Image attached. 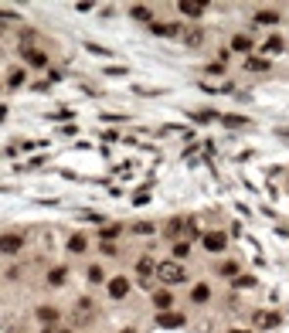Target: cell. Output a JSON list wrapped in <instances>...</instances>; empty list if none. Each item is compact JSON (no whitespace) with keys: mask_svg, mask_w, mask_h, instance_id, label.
<instances>
[{"mask_svg":"<svg viewBox=\"0 0 289 333\" xmlns=\"http://www.w3.org/2000/svg\"><path fill=\"white\" fill-rule=\"evenodd\" d=\"M156 279L167 282V286H180L187 275H184V266H180V262H160V266H156Z\"/></svg>","mask_w":289,"mask_h":333,"instance_id":"obj_1","label":"cell"},{"mask_svg":"<svg viewBox=\"0 0 289 333\" xmlns=\"http://www.w3.org/2000/svg\"><path fill=\"white\" fill-rule=\"evenodd\" d=\"M106 286H109V296H112V299H123V296L130 292V279H126V275H112Z\"/></svg>","mask_w":289,"mask_h":333,"instance_id":"obj_2","label":"cell"},{"mask_svg":"<svg viewBox=\"0 0 289 333\" xmlns=\"http://www.w3.org/2000/svg\"><path fill=\"white\" fill-rule=\"evenodd\" d=\"M156 323H160V327H167V330L184 327V313H177V310H163V313H156Z\"/></svg>","mask_w":289,"mask_h":333,"instance_id":"obj_3","label":"cell"},{"mask_svg":"<svg viewBox=\"0 0 289 333\" xmlns=\"http://www.w3.org/2000/svg\"><path fill=\"white\" fill-rule=\"evenodd\" d=\"M24 248V238L21 235H0V252L3 255H17Z\"/></svg>","mask_w":289,"mask_h":333,"instance_id":"obj_4","label":"cell"},{"mask_svg":"<svg viewBox=\"0 0 289 333\" xmlns=\"http://www.w3.org/2000/svg\"><path fill=\"white\" fill-rule=\"evenodd\" d=\"M204 248H208V252H221V248H224V235H221V231H208V235H204Z\"/></svg>","mask_w":289,"mask_h":333,"instance_id":"obj_5","label":"cell"},{"mask_svg":"<svg viewBox=\"0 0 289 333\" xmlns=\"http://www.w3.org/2000/svg\"><path fill=\"white\" fill-rule=\"evenodd\" d=\"M177 10H180L184 17H194V21H198V17L204 14V3H191V0H184V3H177Z\"/></svg>","mask_w":289,"mask_h":333,"instance_id":"obj_6","label":"cell"},{"mask_svg":"<svg viewBox=\"0 0 289 333\" xmlns=\"http://www.w3.org/2000/svg\"><path fill=\"white\" fill-rule=\"evenodd\" d=\"M153 303H156V310H160V313H163V310H170V306H174L170 289H156V292H153Z\"/></svg>","mask_w":289,"mask_h":333,"instance_id":"obj_7","label":"cell"},{"mask_svg":"<svg viewBox=\"0 0 289 333\" xmlns=\"http://www.w3.org/2000/svg\"><path fill=\"white\" fill-rule=\"evenodd\" d=\"M58 316H62V313H58L55 306H38V320H41V323L51 327V323H58Z\"/></svg>","mask_w":289,"mask_h":333,"instance_id":"obj_8","label":"cell"},{"mask_svg":"<svg viewBox=\"0 0 289 333\" xmlns=\"http://www.w3.org/2000/svg\"><path fill=\"white\" fill-rule=\"evenodd\" d=\"M208 296H211V289H208L204 282H198V286L191 289V299H194V303H208Z\"/></svg>","mask_w":289,"mask_h":333,"instance_id":"obj_9","label":"cell"},{"mask_svg":"<svg viewBox=\"0 0 289 333\" xmlns=\"http://www.w3.org/2000/svg\"><path fill=\"white\" fill-rule=\"evenodd\" d=\"M24 58H27V65H31V68H44V65H48V58H44L41 51H24Z\"/></svg>","mask_w":289,"mask_h":333,"instance_id":"obj_10","label":"cell"},{"mask_svg":"<svg viewBox=\"0 0 289 333\" xmlns=\"http://www.w3.org/2000/svg\"><path fill=\"white\" fill-rule=\"evenodd\" d=\"M85 248H89L85 235H72V238H68V252H75V255H78V252H85Z\"/></svg>","mask_w":289,"mask_h":333,"instance_id":"obj_11","label":"cell"},{"mask_svg":"<svg viewBox=\"0 0 289 333\" xmlns=\"http://www.w3.org/2000/svg\"><path fill=\"white\" fill-rule=\"evenodd\" d=\"M231 48H235V51H252V38L235 34V38H231Z\"/></svg>","mask_w":289,"mask_h":333,"instance_id":"obj_12","label":"cell"},{"mask_svg":"<svg viewBox=\"0 0 289 333\" xmlns=\"http://www.w3.org/2000/svg\"><path fill=\"white\" fill-rule=\"evenodd\" d=\"M65 279H68V268H51L48 272V282L51 286H65Z\"/></svg>","mask_w":289,"mask_h":333,"instance_id":"obj_13","label":"cell"},{"mask_svg":"<svg viewBox=\"0 0 289 333\" xmlns=\"http://www.w3.org/2000/svg\"><path fill=\"white\" fill-rule=\"evenodd\" d=\"M255 21H259V24H276V21H279V10H259Z\"/></svg>","mask_w":289,"mask_h":333,"instance_id":"obj_14","label":"cell"},{"mask_svg":"<svg viewBox=\"0 0 289 333\" xmlns=\"http://www.w3.org/2000/svg\"><path fill=\"white\" fill-rule=\"evenodd\" d=\"M191 255V242H177L174 245V262H180V259H187Z\"/></svg>","mask_w":289,"mask_h":333,"instance_id":"obj_15","label":"cell"},{"mask_svg":"<svg viewBox=\"0 0 289 333\" xmlns=\"http://www.w3.org/2000/svg\"><path fill=\"white\" fill-rule=\"evenodd\" d=\"M130 14H133V17H136V21H153V10H150V7H146V3H140V7H133V10H130Z\"/></svg>","mask_w":289,"mask_h":333,"instance_id":"obj_16","label":"cell"},{"mask_svg":"<svg viewBox=\"0 0 289 333\" xmlns=\"http://www.w3.org/2000/svg\"><path fill=\"white\" fill-rule=\"evenodd\" d=\"M266 51H269V55H279V51H283V38H279V34H272V38L266 41Z\"/></svg>","mask_w":289,"mask_h":333,"instance_id":"obj_17","label":"cell"},{"mask_svg":"<svg viewBox=\"0 0 289 333\" xmlns=\"http://www.w3.org/2000/svg\"><path fill=\"white\" fill-rule=\"evenodd\" d=\"M245 68H248V71H266V68H269V62H266V58H248V62H245Z\"/></svg>","mask_w":289,"mask_h":333,"instance_id":"obj_18","label":"cell"},{"mask_svg":"<svg viewBox=\"0 0 289 333\" xmlns=\"http://www.w3.org/2000/svg\"><path fill=\"white\" fill-rule=\"evenodd\" d=\"M89 282H92V286H102V282H106V275H102V268H99V266L89 268Z\"/></svg>","mask_w":289,"mask_h":333,"instance_id":"obj_19","label":"cell"},{"mask_svg":"<svg viewBox=\"0 0 289 333\" xmlns=\"http://www.w3.org/2000/svg\"><path fill=\"white\" fill-rule=\"evenodd\" d=\"M136 268H140V275L146 279V275H150V272H153L156 266H153V259H150V255H143V259H140V266H136Z\"/></svg>","mask_w":289,"mask_h":333,"instance_id":"obj_20","label":"cell"},{"mask_svg":"<svg viewBox=\"0 0 289 333\" xmlns=\"http://www.w3.org/2000/svg\"><path fill=\"white\" fill-rule=\"evenodd\" d=\"M99 235H102V242H109V238L119 235V224H106V228H99Z\"/></svg>","mask_w":289,"mask_h":333,"instance_id":"obj_21","label":"cell"},{"mask_svg":"<svg viewBox=\"0 0 289 333\" xmlns=\"http://www.w3.org/2000/svg\"><path fill=\"white\" fill-rule=\"evenodd\" d=\"M235 286H238V289H252V286H255V275H238Z\"/></svg>","mask_w":289,"mask_h":333,"instance_id":"obj_22","label":"cell"},{"mask_svg":"<svg viewBox=\"0 0 289 333\" xmlns=\"http://www.w3.org/2000/svg\"><path fill=\"white\" fill-rule=\"evenodd\" d=\"M21 82H24V68H14L10 71V85H21Z\"/></svg>","mask_w":289,"mask_h":333,"instance_id":"obj_23","label":"cell"},{"mask_svg":"<svg viewBox=\"0 0 289 333\" xmlns=\"http://www.w3.org/2000/svg\"><path fill=\"white\" fill-rule=\"evenodd\" d=\"M276 323V316H269V313H259V327H272Z\"/></svg>","mask_w":289,"mask_h":333,"instance_id":"obj_24","label":"cell"},{"mask_svg":"<svg viewBox=\"0 0 289 333\" xmlns=\"http://www.w3.org/2000/svg\"><path fill=\"white\" fill-rule=\"evenodd\" d=\"M242 123H245L242 116H224V126H242Z\"/></svg>","mask_w":289,"mask_h":333,"instance_id":"obj_25","label":"cell"},{"mask_svg":"<svg viewBox=\"0 0 289 333\" xmlns=\"http://www.w3.org/2000/svg\"><path fill=\"white\" fill-rule=\"evenodd\" d=\"M136 231H140V235H150V231H153V224H150V221H140V224H136Z\"/></svg>","mask_w":289,"mask_h":333,"instance_id":"obj_26","label":"cell"},{"mask_svg":"<svg viewBox=\"0 0 289 333\" xmlns=\"http://www.w3.org/2000/svg\"><path fill=\"white\" fill-rule=\"evenodd\" d=\"M44 333H68V330H55V327H48V330H44Z\"/></svg>","mask_w":289,"mask_h":333,"instance_id":"obj_27","label":"cell"},{"mask_svg":"<svg viewBox=\"0 0 289 333\" xmlns=\"http://www.w3.org/2000/svg\"><path fill=\"white\" fill-rule=\"evenodd\" d=\"M231 333H248V330H231Z\"/></svg>","mask_w":289,"mask_h":333,"instance_id":"obj_28","label":"cell"}]
</instances>
